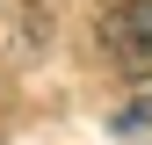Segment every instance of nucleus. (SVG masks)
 <instances>
[{
    "label": "nucleus",
    "instance_id": "1",
    "mask_svg": "<svg viewBox=\"0 0 152 145\" xmlns=\"http://www.w3.org/2000/svg\"><path fill=\"white\" fill-rule=\"evenodd\" d=\"M102 44L123 72H152V0H116L102 15Z\"/></svg>",
    "mask_w": 152,
    "mask_h": 145
}]
</instances>
